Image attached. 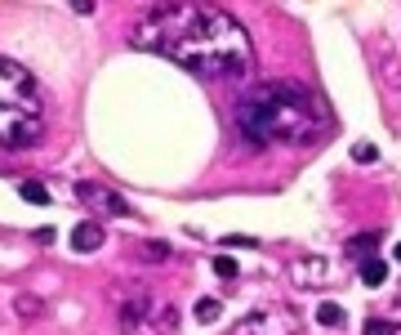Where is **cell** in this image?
Listing matches in <instances>:
<instances>
[{"instance_id":"6da1fadb","label":"cell","mask_w":401,"mask_h":335,"mask_svg":"<svg viewBox=\"0 0 401 335\" xmlns=\"http://www.w3.org/2000/svg\"><path fill=\"white\" fill-rule=\"evenodd\" d=\"M129 41L148 54H161L169 63L192 71L197 81L227 86L246 81L254 67L250 32L218 5L197 0H165V5H143L129 22Z\"/></svg>"},{"instance_id":"7a4b0ae2","label":"cell","mask_w":401,"mask_h":335,"mask_svg":"<svg viewBox=\"0 0 401 335\" xmlns=\"http://www.w3.org/2000/svg\"><path fill=\"white\" fill-rule=\"evenodd\" d=\"M232 121L254 148H312L330 135L335 112L312 86L299 81H259L246 86Z\"/></svg>"},{"instance_id":"3957f363","label":"cell","mask_w":401,"mask_h":335,"mask_svg":"<svg viewBox=\"0 0 401 335\" xmlns=\"http://www.w3.org/2000/svg\"><path fill=\"white\" fill-rule=\"evenodd\" d=\"M45 135V94L22 63L0 54V143L31 148Z\"/></svg>"},{"instance_id":"277c9868","label":"cell","mask_w":401,"mask_h":335,"mask_svg":"<svg viewBox=\"0 0 401 335\" xmlns=\"http://www.w3.org/2000/svg\"><path fill=\"white\" fill-rule=\"evenodd\" d=\"M120 331L125 335H178V313L156 291L134 286L125 304H120Z\"/></svg>"},{"instance_id":"5b68a950","label":"cell","mask_w":401,"mask_h":335,"mask_svg":"<svg viewBox=\"0 0 401 335\" xmlns=\"http://www.w3.org/2000/svg\"><path fill=\"white\" fill-rule=\"evenodd\" d=\"M303 331V322L295 308H259V313H250V317H241L237 322V331L232 335H299Z\"/></svg>"},{"instance_id":"8992f818","label":"cell","mask_w":401,"mask_h":335,"mask_svg":"<svg viewBox=\"0 0 401 335\" xmlns=\"http://www.w3.org/2000/svg\"><path fill=\"white\" fill-rule=\"evenodd\" d=\"M99 246H103V224L99 219H85V224L71 228V250H76V255H90V250H99Z\"/></svg>"},{"instance_id":"52a82bcc","label":"cell","mask_w":401,"mask_h":335,"mask_svg":"<svg viewBox=\"0 0 401 335\" xmlns=\"http://www.w3.org/2000/svg\"><path fill=\"white\" fill-rule=\"evenodd\" d=\"M76 193H80V201H99L103 210H112V214H125V201H120V197H112V193H107V188H94V184H80Z\"/></svg>"},{"instance_id":"ba28073f","label":"cell","mask_w":401,"mask_h":335,"mask_svg":"<svg viewBox=\"0 0 401 335\" xmlns=\"http://www.w3.org/2000/svg\"><path fill=\"white\" fill-rule=\"evenodd\" d=\"M361 282H366V286H384V282H388V264H384L379 255L361 259Z\"/></svg>"},{"instance_id":"9c48e42d","label":"cell","mask_w":401,"mask_h":335,"mask_svg":"<svg viewBox=\"0 0 401 335\" xmlns=\"http://www.w3.org/2000/svg\"><path fill=\"white\" fill-rule=\"evenodd\" d=\"M317 322L321 327H344V308H339L335 300H321L317 304Z\"/></svg>"},{"instance_id":"30bf717a","label":"cell","mask_w":401,"mask_h":335,"mask_svg":"<svg viewBox=\"0 0 401 335\" xmlns=\"http://www.w3.org/2000/svg\"><path fill=\"white\" fill-rule=\"evenodd\" d=\"M22 201H31V206H50V193H45V184H36V179H27V184H18Z\"/></svg>"},{"instance_id":"8fae6325","label":"cell","mask_w":401,"mask_h":335,"mask_svg":"<svg viewBox=\"0 0 401 335\" xmlns=\"http://www.w3.org/2000/svg\"><path fill=\"white\" fill-rule=\"evenodd\" d=\"M223 317V304L218 300H210V295H205V300H197V322H205V327H210V322H218Z\"/></svg>"},{"instance_id":"7c38bea8","label":"cell","mask_w":401,"mask_h":335,"mask_svg":"<svg viewBox=\"0 0 401 335\" xmlns=\"http://www.w3.org/2000/svg\"><path fill=\"white\" fill-rule=\"evenodd\" d=\"M214 273H218V278H237V273H241V264H237L232 255H218V259H214Z\"/></svg>"},{"instance_id":"4fadbf2b","label":"cell","mask_w":401,"mask_h":335,"mask_svg":"<svg viewBox=\"0 0 401 335\" xmlns=\"http://www.w3.org/2000/svg\"><path fill=\"white\" fill-rule=\"evenodd\" d=\"M370 246H379V237H374V233H366V237H352V242H348V250H352V255H366Z\"/></svg>"},{"instance_id":"5bb4252c","label":"cell","mask_w":401,"mask_h":335,"mask_svg":"<svg viewBox=\"0 0 401 335\" xmlns=\"http://www.w3.org/2000/svg\"><path fill=\"white\" fill-rule=\"evenodd\" d=\"M366 335H397V322H366Z\"/></svg>"},{"instance_id":"9a60e30c","label":"cell","mask_w":401,"mask_h":335,"mask_svg":"<svg viewBox=\"0 0 401 335\" xmlns=\"http://www.w3.org/2000/svg\"><path fill=\"white\" fill-rule=\"evenodd\" d=\"M352 157H357L361 165H370L374 157H379V152H374V148H370V143H357V152H352Z\"/></svg>"},{"instance_id":"2e32d148","label":"cell","mask_w":401,"mask_h":335,"mask_svg":"<svg viewBox=\"0 0 401 335\" xmlns=\"http://www.w3.org/2000/svg\"><path fill=\"white\" fill-rule=\"evenodd\" d=\"M18 313H27V317H36V313H41V308H36V300H31V295H27V300H18Z\"/></svg>"},{"instance_id":"e0dca14e","label":"cell","mask_w":401,"mask_h":335,"mask_svg":"<svg viewBox=\"0 0 401 335\" xmlns=\"http://www.w3.org/2000/svg\"><path fill=\"white\" fill-rule=\"evenodd\" d=\"M393 259H397V264H401V242H397V246H393Z\"/></svg>"}]
</instances>
